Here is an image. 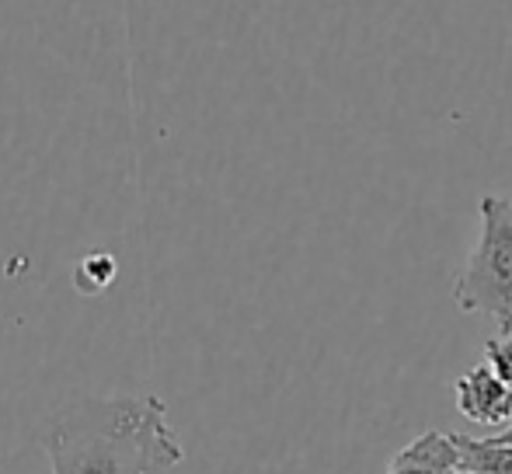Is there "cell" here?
Listing matches in <instances>:
<instances>
[{
  "label": "cell",
  "mask_w": 512,
  "mask_h": 474,
  "mask_svg": "<svg viewBox=\"0 0 512 474\" xmlns=\"http://www.w3.org/2000/svg\"><path fill=\"white\" fill-rule=\"evenodd\" d=\"M387 474H464L460 471V450L450 433H422L398 450Z\"/></svg>",
  "instance_id": "4"
},
{
  "label": "cell",
  "mask_w": 512,
  "mask_h": 474,
  "mask_svg": "<svg viewBox=\"0 0 512 474\" xmlns=\"http://www.w3.org/2000/svg\"><path fill=\"white\" fill-rule=\"evenodd\" d=\"M453 440H457L464 474H512V443H495L488 436L474 440L464 433H457Z\"/></svg>",
  "instance_id": "5"
},
{
  "label": "cell",
  "mask_w": 512,
  "mask_h": 474,
  "mask_svg": "<svg viewBox=\"0 0 512 474\" xmlns=\"http://www.w3.org/2000/svg\"><path fill=\"white\" fill-rule=\"evenodd\" d=\"M488 440H495V443H512V422H509L506 429H499L495 436H488Z\"/></svg>",
  "instance_id": "7"
},
{
  "label": "cell",
  "mask_w": 512,
  "mask_h": 474,
  "mask_svg": "<svg viewBox=\"0 0 512 474\" xmlns=\"http://www.w3.org/2000/svg\"><path fill=\"white\" fill-rule=\"evenodd\" d=\"M457 412L474 426H506L512 422V387L495 377L492 366H471L453 384Z\"/></svg>",
  "instance_id": "3"
},
{
  "label": "cell",
  "mask_w": 512,
  "mask_h": 474,
  "mask_svg": "<svg viewBox=\"0 0 512 474\" xmlns=\"http://www.w3.org/2000/svg\"><path fill=\"white\" fill-rule=\"evenodd\" d=\"M49 474H182L185 443L161 394H77L42 422Z\"/></svg>",
  "instance_id": "1"
},
{
  "label": "cell",
  "mask_w": 512,
  "mask_h": 474,
  "mask_svg": "<svg viewBox=\"0 0 512 474\" xmlns=\"http://www.w3.org/2000/svg\"><path fill=\"white\" fill-rule=\"evenodd\" d=\"M478 217V244L457 276L453 304L512 335V199L481 196Z\"/></svg>",
  "instance_id": "2"
},
{
  "label": "cell",
  "mask_w": 512,
  "mask_h": 474,
  "mask_svg": "<svg viewBox=\"0 0 512 474\" xmlns=\"http://www.w3.org/2000/svg\"><path fill=\"white\" fill-rule=\"evenodd\" d=\"M485 366H492L495 377L512 387V335H499V339L485 342Z\"/></svg>",
  "instance_id": "6"
}]
</instances>
